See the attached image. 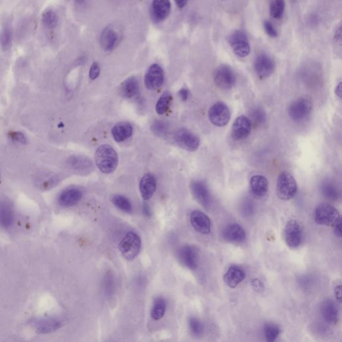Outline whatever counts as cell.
<instances>
[{"instance_id": "cell-1", "label": "cell", "mask_w": 342, "mask_h": 342, "mask_svg": "<svg viewBox=\"0 0 342 342\" xmlns=\"http://www.w3.org/2000/svg\"><path fill=\"white\" fill-rule=\"evenodd\" d=\"M95 162L96 166L102 173H113L118 167L117 153L110 145H101L96 151Z\"/></svg>"}, {"instance_id": "cell-2", "label": "cell", "mask_w": 342, "mask_h": 342, "mask_svg": "<svg viewBox=\"0 0 342 342\" xmlns=\"http://www.w3.org/2000/svg\"><path fill=\"white\" fill-rule=\"evenodd\" d=\"M141 239L140 237L134 232L127 233L120 241L118 245V249L124 259L128 261H132L140 253Z\"/></svg>"}, {"instance_id": "cell-3", "label": "cell", "mask_w": 342, "mask_h": 342, "mask_svg": "<svg viewBox=\"0 0 342 342\" xmlns=\"http://www.w3.org/2000/svg\"><path fill=\"white\" fill-rule=\"evenodd\" d=\"M284 235L288 246L291 249H298L302 245L304 239V227L302 223L297 219L289 221L285 227Z\"/></svg>"}, {"instance_id": "cell-4", "label": "cell", "mask_w": 342, "mask_h": 342, "mask_svg": "<svg viewBox=\"0 0 342 342\" xmlns=\"http://www.w3.org/2000/svg\"><path fill=\"white\" fill-rule=\"evenodd\" d=\"M298 190L296 180L290 173L282 172L278 177L276 192L280 199L289 200L294 198Z\"/></svg>"}, {"instance_id": "cell-5", "label": "cell", "mask_w": 342, "mask_h": 342, "mask_svg": "<svg viewBox=\"0 0 342 342\" xmlns=\"http://www.w3.org/2000/svg\"><path fill=\"white\" fill-rule=\"evenodd\" d=\"M341 219L340 214L336 208L329 204H319L314 212L315 223L324 226H333Z\"/></svg>"}, {"instance_id": "cell-6", "label": "cell", "mask_w": 342, "mask_h": 342, "mask_svg": "<svg viewBox=\"0 0 342 342\" xmlns=\"http://www.w3.org/2000/svg\"><path fill=\"white\" fill-rule=\"evenodd\" d=\"M228 42L233 52L240 58H245L250 53V45L247 34L242 30H236L229 36Z\"/></svg>"}, {"instance_id": "cell-7", "label": "cell", "mask_w": 342, "mask_h": 342, "mask_svg": "<svg viewBox=\"0 0 342 342\" xmlns=\"http://www.w3.org/2000/svg\"><path fill=\"white\" fill-rule=\"evenodd\" d=\"M313 109L312 101L308 98H300L293 102L288 109L289 116L296 121L304 120Z\"/></svg>"}, {"instance_id": "cell-8", "label": "cell", "mask_w": 342, "mask_h": 342, "mask_svg": "<svg viewBox=\"0 0 342 342\" xmlns=\"http://www.w3.org/2000/svg\"><path fill=\"white\" fill-rule=\"evenodd\" d=\"M216 85L223 90L232 89L236 83L234 72L228 65H221L216 70L214 75Z\"/></svg>"}, {"instance_id": "cell-9", "label": "cell", "mask_w": 342, "mask_h": 342, "mask_svg": "<svg viewBox=\"0 0 342 342\" xmlns=\"http://www.w3.org/2000/svg\"><path fill=\"white\" fill-rule=\"evenodd\" d=\"M209 118L215 126H226L231 119L230 110L228 106L223 102H216L209 110Z\"/></svg>"}, {"instance_id": "cell-10", "label": "cell", "mask_w": 342, "mask_h": 342, "mask_svg": "<svg viewBox=\"0 0 342 342\" xmlns=\"http://www.w3.org/2000/svg\"><path fill=\"white\" fill-rule=\"evenodd\" d=\"M178 259L184 267L194 270L198 267L199 261V253L196 247L185 245L178 251Z\"/></svg>"}, {"instance_id": "cell-11", "label": "cell", "mask_w": 342, "mask_h": 342, "mask_svg": "<svg viewBox=\"0 0 342 342\" xmlns=\"http://www.w3.org/2000/svg\"><path fill=\"white\" fill-rule=\"evenodd\" d=\"M174 139L180 147L190 152L196 151L199 147L200 140L198 137L187 129L178 130L175 132Z\"/></svg>"}, {"instance_id": "cell-12", "label": "cell", "mask_w": 342, "mask_h": 342, "mask_svg": "<svg viewBox=\"0 0 342 342\" xmlns=\"http://www.w3.org/2000/svg\"><path fill=\"white\" fill-rule=\"evenodd\" d=\"M165 79L163 69L157 63L151 65L145 77V85L150 91H156L163 86Z\"/></svg>"}, {"instance_id": "cell-13", "label": "cell", "mask_w": 342, "mask_h": 342, "mask_svg": "<svg viewBox=\"0 0 342 342\" xmlns=\"http://www.w3.org/2000/svg\"><path fill=\"white\" fill-rule=\"evenodd\" d=\"M254 69L258 77L261 79H266L273 73L276 63L273 59L265 54H259L255 58Z\"/></svg>"}, {"instance_id": "cell-14", "label": "cell", "mask_w": 342, "mask_h": 342, "mask_svg": "<svg viewBox=\"0 0 342 342\" xmlns=\"http://www.w3.org/2000/svg\"><path fill=\"white\" fill-rule=\"evenodd\" d=\"M171 10L170 0H153L151 8V18L153 21L159 23L167 19Z\"/></svg>"}, {"instance_id": "cell-15", "label": "cell", "mask_w": 342, "mask_h": 342, "mask_svg": "<svg viewBox=\"0 0 342 342\" xmlns=\"http://www.w3.org/2000/svg\"><path fill=\"white\" fill-rule=\"evenodd\" d=\"M190 190L194 197L204 208H209L212 204V198L210 190L203 182L196 181L190 184Z\"/></svg>"}, {"instance_id": "cell-16", "label": "cell", "mask_w": 342, "mask_h": 342, "mask_svg": "<svg viewBox=\"0 0 342 342\" xmlns=\"http://www.w3.org/2000/svg\"><path fill=\"white\" fill-rule=\"evenodd\" d=\"M251 119L245 116H240L233 122L232 137L236 141H241L249 136L251 131Z\"/></svg>"}, {"instance_id": "cell-17", "label": "cell", "mask_w": 342, "mask_h": 342, "mask_svg": "<svg viewBox=\"0 0 342 342\" xmlns=\"http://www.w3.org/2000/svg\"><path fill=\"white\" fill-rule=\"evenodd\" d=\"M190 223L194 230L201 234H209L212 230L210 218L200 211H194L190 216Z\"/></svg>"}, {"instance_id": "cell-18", "label": "cell", "mask_w": 342, "mask_h": 342, "mask_svg": "<svg viewBox=\"0 0 342 342\" xmlns=\"http://www.w3.org/2000/svg\"><path fill=\"white\" fill-rule=\"evenodd\" d=\"M223 237L229 243H241L245 239L246 233L241 225L234 223L225 227L223 231Z\"/></svg>"}, {"instance_id": "cell-19", "label": "cell", "mask_w": 342, "mask_h": 342, "mask_svg": "<svg viewBox=\"0 0 342 342\" xmlns=\"http://www.w3.org/2000/svg\"><path fill=\"white\" fill-rule=\"evenodd\" d=\"M83 197V192L77 188H71L63 190L59 196L58 202L63 208L75 206Z\"/></svg>"}, {"instance_id": "cell-20", "label": "cell", "mask_w": 342, "mask_h": 342, "mask_svg": "<svg viewBox=\"0 0 342 342\" xmlns=\"http://www.w3.org/2000/svg\"><path fill=\"white\" fill-rule=\"evenodd\" d=\"M139 188L143 199H150L157 189V181L155 176L151 173L145 174L141 180Z\"/></svg>"}, {"instance_id": "cell-21", "label": "cell", "mask_w": 342, "mask_h": 342, "mask_svg": "<svg viewBox=\"0 0 342 342\" xmlns=\"http://www.w3.org/2000/svg\"><path fill=\"white\" fill-rule=\"evenodd\" d=\"M321 313L323 318L329 324H335L339 319V309L333 300H326L321 306Z\"/></svg>"}, {"instance_id": "cell-22", "label": "cell", "mask_w": 342, "mask_h": 342, "mask_svg": "<svg viewBox=\"0 0 342 342\" xmlns=\"http://www.w3.org/2000/svg\"><path fill=\"white\" fill-rule=\"evenodd\" d=\"M245 273L244 270L238 266H231L223 277L225 284L229 288H235L244 280Z\"/></svg>"}, {"instance_id": "cell-23", "label": "cell", "mask_w": 342, "mask_h": 342, "mask_svg": "<svg viewBox=\"0 0 342 342\" xmlns=\"http://www.w3.org/2000/svg\"><path fill=\"white\" fill-rule=\"evenodd\" d=\"M118 41L117 33L111 28H106L100 37V44L102 50L111 52L115 48Z\"/></svg>"}, {"instance_id": "cell-24", "label": "cell", "mask_w": 342, "mask_h": 342, "mask_svg": "<svg viewBox=\"0 0 342 342\" xmlns=\"http://www.w3.org/2000/svg\"><path fill=\"white\" fill-rule=\"evenodd\" d=\"M69 164L74 170L81 174H89L93 170L91 160L83 156H75L69 160Z\"/></svg>"}, {"instance_id": "cell-25", "label": "cell", "mask_w": 342, "mask_h": 342, "mask_svg": "<svg viewBox=\"0 0 342 342\" xmlns=\"http://www.w3.org/2000/svg\"><path fill=\"white\" fill-rule=\"evenodd\" d=\"M250 188L255 196L262 197L267 193L269 182L262 175H254L250 179Z\"/></svg>"}, {"instance_id": "cell-26", "label": "cell", "mask_w": 342, "mask_h": 342, "mask_svg": "<svg viewBox=\"0 0 342 342\" xmlns=\"http://www.w3.org/2000/svg\"><path fill=\"white\" fill-rule=\"evenodd\" d=\"M133 128L132 125L128 122H121L114 125L112 129V135L114 140L118 143H122L132 136Z\"/></svg>"}, {"instance_id": "cell-27", "label": "cell", "mask_w": 342, "mask_h": 342, "mask_svg": "<svg viewBox=\"0 0 342 342\" xmlns=\"http://www.w3.org/2000/svg\"><path fill=\"white\" fill-rule=\"evenodd\" d=\"M120 94L126 98L136 97L139 94V83L135 77H130L122 84Z\"/></svg>"}, {"instance_id": "cell-28", "label": "cell", "mask_w": 342, "mask_h": 342, "mask_svg": "<svg viewBox=\"0 0 342 342\" xmlns=\"http://www.w3.org/2000/svg\"><path fill=\"white\" fill-rule=\"evenodd\" d=\"M62 325L58 319L54 318L44 319L36 323V332L38 333H49L58 330Z\"/></svg>"}, {"instance_id": "cell-29", "label": "cell", "mask_w": 342, "mask_h": 342, "mask_svg": "<svg viewBox=\"0 0 342 342\" xmlns=\"http://www.w3.org/2000/svg\"><path fill=\"white\" fill-rule=\"evenodd\" d=\"M167 310V302L165 299L162 297H158L155 299L152 309H151V315L152 319L155 321H159L164 317Z\"/></svg>"}, {"instance_id": "cell-30", "label": "cell", "mask_w": 342, "mask_h": 342, "mask_svg": "<svg viewBox=\"0 0 342 342\" xmlns=\"http://www.w3.org/2000/svg\"><path fill=\"white\" fill-rule=\"evenodd\" d=\"M321 193L327 199L337 200L340 197V191L338 187L331 182L326 181L321 187Z\"/></svg>"}, {"instance_id": "cell-31", "label": "cell", "mask_w": 342, "mask_h": 342, "mask_svg": "<svg viewBox=\"0 0 342 342\" xmlns=\"http://www.w3.org/2000/svg\"><path fill=\"white\" fill-rule=\"evenodd\" d=\"M173 99L171 94L169 92H165L159 100L157 101V105H156V111L159 115H163L167 112L169 109L170 104Z\"/></svg>"}, {"instance_id": "cell-32", "label": "cell", "mask_w": 342, "mask_h": 342, "mask_svg": "<svg viewBox=\"0 0 342 342\" xmlns=\"http://www.w3.org/2000/svg\"><path fill=\"white\" fill-rule=\"evenodd\" d=\"M14 221V214L12 209L8 206H2L0 208V225L4 228H8Z\"/></svg>"}, {"instance_id": "cell-33", "label": "cell", "mask_w": 342, "mask_h": 342, "mask_svg": "<svg viewBox=\"0 0 342 342\" xmlns=\"http://www.w3.org/2000/svg\"><path fill=\"white\" fill-rule=\"evenodd\" d=\"M112 202L114 206L127 214H131L132 211V204L128 198L120 194H116L112 196Z\"/></svg>"}, {"instance_id": "cell-34", "label": "cell", "mask_w": 342, "mask_h": 342, "mask_svg": "<svg viewBox=\"0 0 342 342\" xmlns=\"http://www.w3.org/2000/svg\"><path fill=\"white\" fill-rule=\"evenodd\" d=\"M264 335L268 341H274L280 335V329L278 325L273 323H267L264 325Z\"/></svg>"}, {"instance_id": "cell-35", "label": "cell", "mask_w": 342, "mask_h": 342, "mask_svg": "<svg viewBox=\"0 0 342 342\" xmlns=\"http://www.w3.org/2000/svg\"><path fill=\"white\" fill-rule=\"evenodd\" d=\"M269 10L272 17L275 19H280L284 12V0H272Z\"/></svg>"}, {"instance_id": "cell-36", "label": "cell", "mask_w": 342, "mask_h": 342, "mask_svg": "<svg viewBox=\"0 0 342 342\" xmlns=\"http://www.w3.org/2000/svg\"><path fill=\"white\" fill-rule=\"evenodd\" d=\"M188 325H189L190 331L194 336L200 337L203 334L204 325L199 319L194 317H190L188 321Z\"/></svg>"}, {"instance_id": "cell-37", "label": "cell", "mask_w": 342, "mask_h": 342, "mask_svg": "<svg viewBox=\"0 0 342 342\" xmlns=\"http://www.w3.org/2000/svg\"><path fill=\"white\" fill-rule=\"evenodd\" d=\"M42 22L48 28H54L58 25V18L57 14L52 10H48L43 14Z\"/></svg>"}, {"instance_id": "cell-38", "label": "cell", "mask_w": 342, "mask_h": 342, "mask_svg": "<svg viewBox=\"0 0 342 342\" xmlns=\"http://www.w3.org/2000/svg\"><path fill=\"white\" fill-rule=\"evenodd\" d=\"M151 130L158 136H165L169 131V125L163 120H155L151 125Z\"/></svg>"}, {"instance_id": "cell-39", "label": "cell", "mask_w": 342, "mask_h": 342, "mask_svg": "<svg viewBox=\"0 0 342 342\" xmlns=\"http://www.w3.org/2000/svg\"><path fill=\"white\" fill-rule=\"evenodd\" d=\"M12 42V33L9 28H5L0 34V44L2 48H8Z\"/></svg>"}, {"instance_id": "cell-40", "label": "cell", "mask_w": 342, "mask_h": 342, "mask_svg": "<svg viewBox=\"0 0 342 342\" xmlns=\"http://www.w3.org/2000/svg\"><path fill=\"white\" fill-rule=\"evenodd\" d=\"M252 118L254 122L261 124L265 120V113L261 108H256L251 113Z\"/></svg>"}, {"instance_id": "cell-41", "label": "cell", "mask_w": 342, "mask_h": 342, "mask_svg": "<svg viewBox=\"0 0 342 342\" xmlns=\"http://www.w3.org/2000/svg\"><path fill=\"white\" fill-rule=\"evenodd\" d=\"M264 28L266 33L271 38H276L278 36V32L276 31V28H274L273 24L269 21H265L263 22Z\"/></svg>"}, {"instance_id": "cell-42", "label": "cell", "mask_w": 342, "mask_h": 342, "mask_svg": "<svg viewBox=\"0 0 342 342\" xmlns=\"http://www.w3.org/2000/svg\"><path fill=\"white\" fill-rule=\"evenodd\" d=\"M100 65L97 62H94L91 65V69H90L89 77L91 80H95L97 79L98 76L100 75Z\"/></svg>"}, {"instance_id": "cell-43", "label": "cell", "mask_w": 342, "mask_h": 342, "mask_svg": "<svg viewBox=\"0 0 342 342\" xmlns=\"http://www.w3.org/2000/svg\"><path fill=\"white\" fill-rule=\"evenodd\" d=\"M251 284L253 290L258 293L263 292L264 289H265L263 282L261 280L257 279V278L252 280Z\"/></svg>"}, {"instance_id": "cell-44", "label": "cell", "mask_w": 342, "mask_h": 342, "mask_svg": "<svg viewBox=\"0 0 342 342\" xmlns=\"http://www.w3.org/2000/svg\"><path fill=\"white\" fill-rule=\"evenodd\" d=\"M334 227V233L337 237H341V220L339 219L336 223L333 225Z\"/></svg>"}, {"instance_id": "cell-45", "label": "cell", "mask_w": 342, "mask_h": 342, "mask_svg": "<svg viewBox=\"0 0 342 342\" xmlns=\"http://www.w3.org/2000/svg\"><path fill=\"white\" fill-rule=\"evenodd\" d=\"M334 293L335 299L337 301H338L339 303H341V284H337L335 287Z\"/></svg>"}, {"instance_id": "cell-46", "label": "cell", "mask_w": 342, "mask_h": 342, "mask_svg": "<svg viewBox=\"0 0 342 342\" xmlns=\"http://www.w3.org/2000/svg\"><path fill=\"white\" fill-rule=\"evenodd\" d=\"M143 213L145 217L147 218H150L152 216V212H151L150 206L148 203L145 202L143 206Z\"/></svg>"}, {"instance_id": "cell-47", "label": "cell", "mask_w": 342, "mask_h": 342, "mask_svg": "<svg viewBox=\"0 0 342 342\" xmlns=\"http://www.w3.org/2000/svg\"><path fill=\"white\" fill-rule=\"evenodd\" d=\"M179 95L183 101H187L188 96H189V92H188L187 89H182L181 91L179 92Z\"/></svg>"}, {"instance_id": "cell-48", "label": "cell", "mask_w": 342, "mask_h": 342, "mask_svg": "<svg viewBox=\"0 0 342 342\" xmlns=\"http://www.w3.org/2000/svg\"><path fill=\"white\" fill-rule=\"evenodd\" d=\"M176 4L179 8H183L187 5L188 0H175Z\"/></svg>"}, {"instance_id": "cell-49", "label": "cell", "mask_w": 342, "mask_h": 342, "mask_svg": "<svg viewBox=\"0 0 342 342\" xmlns=\"http://www.w3.org/2000/svg\"><path fill=\"white\" fill-rule=\"evenodd\" d=\"M335 94L338 97H341V83H339V85L337 86L335 89Z\"/></svg>"}, {"instance_id": "cell-50", "label": "cell", "mask_w": 342, "mask_h": 342, "mask_svg": "<svg viewBox=\"0 0 342 342\" xmlns=\"http://www.w3.org/2000/svg\"><path fill=\"white\" fill-rule=\"evenodd\" d=\"M76 3L79 4V5H82V4H85L87 0H75Z\"/></svg>"}, {"instance_id": "cell-51", "label": "cell", "mask_w": 342, "mask_h": 342, "mask_svg": "<svg viewBox=\"0 0 342 342\" xmlns=\"http://www.w3.org/2000/svg\"><path fill=\"white\" fill-rule=\"evenodd\" d=\"M222 1H225V0H222Z\"/></svg>"}]
</instances>
